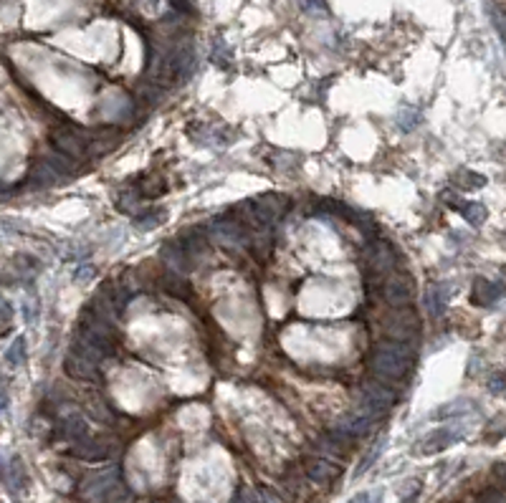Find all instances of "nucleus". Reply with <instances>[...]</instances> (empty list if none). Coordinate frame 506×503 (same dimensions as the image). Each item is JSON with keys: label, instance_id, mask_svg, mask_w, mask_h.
Wrapping results in <instances>:
<instances>
[{"label": "nucleus", "instance_id": "nucleus-23", "mask_svg": "<svg viewBox=\"0 0 506 503\" xmlns=\"http://www.w3.org/2000/svg\"><path fill=\"white\" fill-rule=\"evenodd\" d=\"M383 448H385V437H380V440L373 445V450H370V453L365 455V460H362V463H360V468H357V473H365V470H368L370 465H373L375 460L380 458V453H383Z\"/></svg>", "mask_w": 506, "mask_h": 503}, {"label": "nucleus", "instance_id": "nucleus-1", "mask_svg": "<svg viewBox=\"0 0 506 503\" xmlns=\"http://www.w3.org/2000/svg\"><path fill=\"white\" fill-rule=\"evenodd\" d=\"M368 367L373 372L375 380L385 382L390 387L403 385L415 367V349L405 342H390V339H380L373 349H370Z\"/></svg>", "mask_w": 506, "mask_h": 503}, {"label": "nucleus", "instance_id": "nucleus-12", "mask_svg": "<svg viewBox=\"0 0 506 503\" xmlns=\"http://www.w3.org/2000/svg\"><path fill=\"white\" fill-rule=\"evenodd\" d=\"M461 437V430H456V427H440V430H433L428 437L423 440V453H440V450H445L448 445H453V442Z\"/></svg>", "mask_w": 506, "mask_h": 503}, {"label": "nucleus", "instance_id": "nucleus-16", "mask_svg": "<svg viewBox=\"0 0 506 503\" xmlns=\"http://www.w3.org/2000/svg\"><path fill=\"white\" fill-rule=\"evenodd\" d=\"M86 432H89V427H86V420H84L81 415H69L61 420V435L66 437V440L81 442L84 437H86Z\"/></svg>", "mask_w": 506, "mask_h": 503}, {"label": "nucleus", "instance_id": "nucleus-6", "mask_svg": "<svg viewBox=\"0 0 506 503\" xmlns=\"http://www.w3.org/2000/svg\"><path fill=\"white\" fill-rule=\"evenodd\" d=\"M395 397H398L395 390L390 387V385H385V382L375 380V377L362 385V407L373 410L380 417L388 415V410L395 405Z\"/></svg>", "mask_w": 506, "mask_h": 503}, {"label": "nucleus", "instance_id": "nucleus-26", "mask_svg": "<svg viewBox=\"0 0 506 503\" xmlns=\"http://www.w3.org/2000/svg\"><path fill=\"white\" fill-rule=\"evenodd\" d=\"M350 503H380V493L378 491H365V493H357L355 498H352Z\"/></svg>", "mask_w": 506, "mask_h": 503}, {"label": "nucleus", "instance_id": "nucleus-10", "mask_svg": "<svg viewBox=\"0 0 506 503\" xmlns=\"http://www.w3.org/2000/svg\"><path fill=\"white\" fill-rule=\"evenodd\" d=\"M506 288L496 281H489V278L479 276L473 281V288H471V301L476 306H494L499 304V299H504Z\"/></svg>", "mask_w": 506, "mask_h": 503}, {"label": "nucleus", "instance_id": "nucleus-17", "mask_svg": "<svg viewBox=\"0 0 506 503\" xmlns=\"http://www.w3.org/2000/svg\"><path fill=\"white\" fill-rule=\"evenodd\" d=\"M165 218H167L165 208H150V210H142L134 215V225L139 230H155V228H160L165 223Z\"/></svg>", "mask_w": 506, "mask_h": 503}, {"label": "nucleus", "instance_id": "nucleus-14", "mask_svg": "<svg viewBox=\"0 0 506 503\" xmlns=\"http://www.w3.org/2000/svg\"><path fill=\"white\" fill-rule=\"evenodd\" d=\"M448 283H433L425 291V309L430 311L433 319H440L445 314V304H448Z\"/></svg>", "mask_w": 506, "mask_h": 503}, {"label": "nucleus", "instance_id": "nucleus-18", "mask_svg": "<svg viewBox=\"0 0 506 503\" xmlns=\"http://www.w3.org/2000/svg\"><path fill=\"white\" fill-rule=\"evenodd\" d=\"M471 225H481L486 220V208L481 203H451Z\"/></svg>", "mask_w": 506, "mask_h": 503}, {"label": "nucleus", "instance_id": "nucleus-5", "mask_svg": "<svg viewBox=\"0 0 506 503\" xmlns=\"http://www.w3.org/2000/svg\"><path fill=\"white\" fill-rule=\"evenodd\" d=\"M378 293L388 306L403 309V306H413L415 301V283L408 273H388L380 281Z\"/></svg>", "mask_w": 506, "mask_h": 503}, {"label": "nucleus", "instance_id": "nucleus-13", "mask_svg": "<svg viewBox=\"0 0 506 503\" xmlns=\"http://www.w3.org/2000/svg\"><path fill=\"white\" fill-rule=\"evenodd\" d=\"M117 476H119L117 468L101 470V473H96V476H91L89 481L84 483V493H86V496H104L109 488H114L119 483Z\"/></svg>", "mask_w": 506, "mask_h": 503}, {"label": "nucleus", "instance_id": "nucleus-4", "mask_svg": "<svg viewBox=\"0 0 506 503\" xmlns=\"http://www.w3.org/2000/svg\"><path fill=\"white\" fill-rule=\"evenodd\" d=\"M395 263H398V250L390 240L378 238L365 248V276H368L370 281L393 273Z\"/></svg>", "mask_w": 506, "mask_h": 503}, {"label": "nucleus", "instance_id": "nucleus-15", "mask_svg": "<svg viewBox=\"0 0 506 503\" xmlns=\"http://www.w3.org/2000/svg\"><path fill=\"white\" fill-rule=\"evenodd\" d=\"M248 250L253 253V258L258 260H266L273 250V235L271 230H261V233H253L248 238Z\"/></svg>", "mask_w": 506, "mask_h": 503}, {"label": "nucleus", "instance_id": "nucleus-22", "mask_svg": "<svg viewBox=\"0 0 506 503\" xmlns=\"http://www.w3.org/2000/svg\"><path fill=\"white\" fill-rule=\"evenodd\" d=\"M101 498H104V503H132V491H129L127 486H122V483H117V486L109 488Z\"/></svg>", "mask_w": 506, "mask_h": 503}, {"label": "nucleus", "instance_id": "nucleus-30", "mask_svg": "<svg viewBox=\"0 0 506 503\" xmlns=\"http://www.w3.org/2000/svg\"><path fill=\"white\" fill-rule=\"evenodd\" d=\"M170 3H173L178 11H188V8H190V0H170Z\"/></svg>", "mask_w": 506, "mask_h": 503}, {"label": "nucleus", "instance_id": "nucleus-7", "mask_svg": "<svg viewBox=\"0 0 506 503\" xmlns=\"http://www.w3.org/2000/svg\"><path fill=\"white\" fill-rule=\"evenodd\" d=\"M119 453V442L111 440V437H84L79 442L76 448H74V455L81 460H111L114 455Z\"/></svg>", "mask_w": 506, "mask_h": 503}, {"label": "nucleus", "instance_id": "nucleus-20", "mask_svg": "<svg viewBox=\"0 0 506 503\" xmlns=\"http://www.w3.org/2000/svg\"><path fill=\"white\" fill-rule=\"evenodd\" d=\"M395 122L403 132H410V129H415L418 122H420V111H418V106H403V109L398 111Z\"/></svg>", "mask_w": 506, "mask_h": 503}, {"label": "nucleus", "instance_id": "nucleus-11", "mask_svg": "<svg viewBox=\"0 0 506 503\" xmlns=\"http://www.w3.org/2000/svg\"><path fill=\"white\" fill-rule=\"evenodd\" d=\"M306 476H309V481L314 483H334L337 478L342 476V468L334 460L329 458H314L306 463Z\"/></svg>", "mask_w": 506, "mask_h": 503}, {"label": "nucleus", "instance_id": "nucleus-29", "mask_svg": "<svg viewBox=\"0 0 506 503\" xmlns=\"http://www.w3.org/2000/svg\"><path fill=\"white\" fill-rule=\"evenodd\" d=\"M304 3H306V8H309V11H317V13L327 11V8H324V0H304Z\"/></svg>", "mask_w": 506, "mask_h": 503}, {"label": "nucleus", "instance_id": "nucleus-21", "mask_svg": "<svg viewBox=\"0 0 506 503\" xmlns=\"http://www.w3.org/2000/svg\"><path fill=\"white\" fill-rule=\"evenodd\" d=\"M453 183H456L458 188H463V190H476V188H481V185H486V180L481 175H476V172L461 170L456 177H453Z\"/></svg>", "mask_w": 506, "mask_h": 503}, {"label": "nucleus", "instance_id": "nucleus-27", "mask_svg": "<svg viewBox=\"0 0 506 503\" xmlns=\"http://www.w3.org/2000/svg\"><path fill=\"white\" fill-rule=\"evenodd\" d=\"M489 390L491 392H504L506 390V375H494L489 380Z\"/></svg>", "mask_w": 506, "mask_h": 503}, {"label": "nucleus", "instance_id": "nucleus-31", "mask_svg": "<svg viewBox=\"0 0 506 503\" xmlns=\"http://www.w3.org/2000/svg\"><path fill=\"white\" fill-rule=\"evenodd\" d=\"M403 503H415V496H408V498H403Z\"/></svg>", "mask_w": 506, "mask_h": 503}, {"label": "nucleus", "instance_id": "nucleus-24", "mask_svg": "<svg viewBox=\"0 0 506 503\" xmlns=\"http://www.w3.org/2000/svg\"><path fill=\"white\" fill-rule=\"evenodd\" d=\"M23 354H26V342H23V339H16L13 347L8 349V362H11V365H21Z\"/></svg>", "mask_w": 506, "mask_h": 503}, {"label": "nucleus", "instance_id": "nucleus-25", "mask_svg": "<svg viewBox=\"0 0 506 503\" xmlns=\"http://www.w3.org/2000/svg\"><path fill=\"white\" fill-rule=\"evenodd\" d=\"M258 501L261 503H286L284 498L278 496L276 491H271V488H261V491H258Z\"/></svg>", "mask_w": 506, "mask_h": 503}, {"label": "nucleus", "instance_id": "nucleus-19", "mask_svg": "<svg viewBox=\"0 0 506 503\" xmlns=\"http://www.w3.org/2000/svg\"><path fill=\"white\" fill-rule=\"evenodd\" d=\"M162 286H165L167 293H173V296H178V299H188V296H190L188 281H183V278H180V273H165V278H162Z\"/></svg>", "mask_w": 506, "mask_h": 503}, {"label": "nucleus", "instance_id": "nucleus-3", "mask_svg": "<svg viewBox=\"0 0 506 503\" xmlns=\"http://www.w3.org/2000/svg\"><path fill=\"white\" fill-rule=\"evenodd\" d=\"M380 420H383V417H380L378 412H373V410H368V407H360L357 412L342 415L340 420L329 427V435H334L337 440L347 442V445L352 448V442L368 435Z\"/></svg>", "mask_w": 506, "mask_h": 503}, {"label": "nucleus", "instance_id": "nucleus-2", "mask_svg": "<svg viewBox=\"0 0 506 503\" xmlns=\"http://www.w3.org/2000/svg\"><path fill=\"white\" fill-rule=\"evenodd\" d=\"M378 332L380 337L390 339V342L410 344V339H415L420 334V316L415 314L413 306H403V309H395L393 314L380 316Z\"/></svg>", "mask_w": 506, "mask_h": 503}, {"label": "nucleus", "instance_id": "nucleus-28", "mask_svg": "<svg viewBox=\"0 0 506 503\" xmlns=\"http://www.w3.org/2000/svg\"><path fill=\"white\" fill-rule=\"evenodd\" d=\"M233 503H256V498H253V493L251 491H241L238 496L233 498Z\"/></svg>", "mask_w": 506, "mask_h": 503}, {"label": "nucleus", "instance_id": "nucleus-8", "mask_svg": "<svg viewBox=\"0 0 506 503\" xmlns=\"http://www.w3.org/2000/svg\"><path fill=\"white\" fill-rule=\"evenodd\" d=\"M51 142L64 157H71V160H81L84 155H89V137L74 129H56L51 134Z\"/></svg>", "mask_w": 506, "mask_h": 503}, {"label": "nucleus", "instance_id": "nucleus-9", "mask_svg": "<svg viewBox=\"0 0 506 503\" xmlns=\"http://www.w3.org/2000/svg\"><path fill=\"white\" fill-rule=\"evenodd\" d=\"M64 370H66V375L74 377V380H99V362L89 360L86 354L76 352L74 347L66 360H64Z\"/></svg>", "mask_w": 506, "mask_h": 503}]
</instances>
